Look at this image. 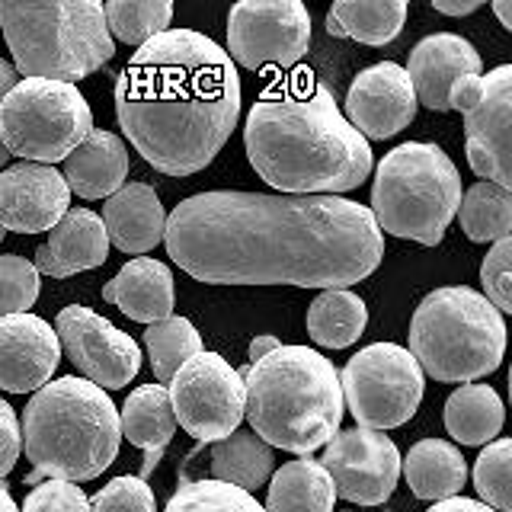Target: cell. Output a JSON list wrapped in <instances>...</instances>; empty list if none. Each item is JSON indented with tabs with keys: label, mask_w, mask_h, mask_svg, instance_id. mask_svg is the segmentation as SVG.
Masks as SVG:
<instances>
[{
	"label": "cell",
	"mask_w": 512,
	"mask_h": 512,
	"mask_svg": "<svg viewBox=\"0 0 512 512\" xmlns=\"http://www.w3.org/2000/svg\"><path fill=\"white\" fill-rule=\"evenodd\" d=\"M167 253L205 285L346 288L368 279L384 234L368 205L343 196H266L215 189L173 208Z\"/></svg>",
	"instance_id": "obj_1"
},
{
	"label": "cell",
	"mask_w": 512,
	"mask_h": 512,
	"mask_svg": "<svg viewBox=\"0 0 512 512\" xmlns=\"http://www.w3.org/2000/svg\"><path fill=\"white\" fill-rule=\"evenodd\" d=\"M116 116L132 148L167 176L205 170L240 119V77L202 32L164 29L116 80Z\"/></svg>",
	"instance_id": "obj_2"
},
{
	"label": "cell",
	"mask_w": 512,
	"mask_h": 512,
	"mask_svg": "<svg viewBox=\"0 0 512 512\" xmlns=\"http://www.w3.org/2000/svg\"><path fill=\"white\" fill-rule=\"evenodd\" d=\"M244 144L253 170L282 196H340L372 173V148L314 71L276 77L253 103Z\"/></svg>",
	"instance_id": "obj_3"
},
{
	"label": "cell",
	"mask_w": 512,
	"mask_h": 512,
	"mask_svg": "<svg viewBox=\"0 0 512 512\" xmlns=\"http://www.w3.org/2000/svg\"><path fill=\"white\" fill-rule=\"evenodd\" d=\"M244 416L269 448L311 455L343 423L340 372L308 346H279L250 362L244 375Z\"/></svg>",
	"instance_id": "obj_4"
},
{
	"label": "cell",
	"mask_w": 512,
	"mask_h": 512,
	"mask_svg": "<svg viewBox=\"0 0 512 512\" xmlns=\"http://www.w3.org/2000/svg\"><path fill=\"white\" fill-rule=\"evenodd\" d=\"M23 448L32 471L52 480H93L119 455V410L87 378H58L32 394L23 413Z\"/></svg>",
	"instance_id": "obj_5"
},
{
	"label": "cell",
	"mask_w": 512,
	"mask_h": 512,
	"mask_svg": "<svg viewBox=\"0 0 512 512\" xmlns=\"http://www.w3.org/2000/svg\"><path fill=\"white\" fill-rule=\"evenodd\" d=\"M0 29L16 74L74 84L116 55L96 0H0Z\"/></svg>",
	"instance_id": "obj_6"
},
{
	"label": "cell",
	"mask_w": 512,
	"mask_h": 512,
	"mask_svg": "<svg viewBox=\"0 0 512 512\" xmlns=\"http://www.w3.org/2000/svg\"><path fill=\"white\" fill-rule=\"evenodd\" d=\"M407 352L423 375L448 384H471L496 372L503 362V314L468 285L436 288L413 311Z\"/></svg>",
	"instance_id": "obj_7"
},
{
	"label": "cell",
	"mask_w": 512,
	"mask_h": 512,
	"mask_svg": "<svg viewBox=\"0 0 512 512\" xmlns=\"http://www.w3.org/2000/svg\"><path fill=\"white\" fill-rule=\"evenodd\" d=\"M461 205V176L439 144L407 141L384 154L372 186V218L381 234L436 247Z\"/></svg>",
	"instance_id": "obj_8"
},
{
	"label": "cell",
	"mask_w": 512,
	"mask_h": 512,
	"mask_svg": "<svg viewBox=\"0 0 512 512\" xmlns=\"http://www.w3.org/2000/svg\"><path fill=\"white\" fill-rule=\"evenodd\" d=\"M93 132V112L74 84L23 77L0 103V138L13 157L48 164L68 157Z\"/></svg>",
	"instance_id": "obj_9"
},
{
	"label": "cell",
	"mask_w": 512,
	"mask_h": 512,
	"mask_svg": "<svg viewBox=\"0 0 512 512\" xmlns=\"http://www.w3.org/2000/svg\"><path fill=\"white\" fill-rule=\"evenodd\" d=\"M426 375L397 343H372L359 349L340 372L343 407L362 429H397L423 400Z\"/></svg>",
	"instance_id": "obj_10"
},
{
	"label": "cell",
	"mask_w": 512,
	"mask_h": 512,
	"mask_svg": "<svg viewBox=\"0 0 512 512\" xmlns=\"http://www.w3.org/2000/svg\"><path fill=\"white\" fill-rule=\"evenodd\" d=\"M448 109L464 112V151L484 183L512 189V68L461 77L448 90Z\"/></svg>",
	"instance_id": "obj_11"
},
{
	"label": "cell",
	"mask_w": 512,
	"mask_h": 512,
	"mask_svg": "<svg viewBox=\"0 0 512 512\" xmlns=\"http://www.w3.org/2000/svg\"><path fill=\"white\" fill-rule=\"evenodd\" d=\"M311 45V13L301 0H240L228 13V58L247 71L292 68Z\"/></svg>",
	"instance_id": "obj_12"
},
{
	"label": "cell",
	"mask_w": 512,
	"mask_h": 512,
	"mask_svg": "<svg viewBox=\"0 0 512 512\" xmlns=\"http://www.w3.org/2000/svg\"><path fill=\"white\" fill-rule=\"evenodd\" d=\"M173 416L199 442H218L244 420V378L218 352H199L167 384Z\"/></svg>",
	"instance_id": "obj_13"
},
{
	"label": "cell",
	"mask_w": 512,
	"mask_h": 512,
	"mask_svg": "<svg viewBox=\"0 0 512 512\" xmlns=\"http://www.w3.org/2000/svg\"><path fill=\"white\" fill-rule=\"evenodd\" d=\"M55 336L77 372L96 388H125L141 368V349L132 336L84 304H71L58 314Z\"/></svg>",
	"instance_id": "obj_14"
},
{
	"label": "cell",
	"mask_w": 512,
	"mask_h": 512,
	"mask_svg": "<svg viewBox=\"0 0 512 512\" xmlns=\"http://www.w3.org/2000/svg\"><path fill=\"white\" fill-rule=\"evenodd\" d=\"M324 471L336 496L359 506H381L397 487L400 452L378 429H343L324 448Z\"/></svg>",
	"instance_id": "obj_15"
},
{
	"label": "cell",
	"mask_w": 512,
	"mask_h": 512,
	"mask_svg": "<svg viewBox=\"0 0 512 512\" xmlns=\"http://www.w3.org/2000/svg\"><path fill=\"white\" fill-rule=\"evenodd\" d=\"M416 119V93L407 71L394 61H381L359 71L346 93V122L368 138H394Z\"/></svg>",
	"instance_id": "obj_16"
},
{
	"label": "cell",
	"mask_w": 512,
	"mask_h": 512,
	"mask_svg": "<svg viewBox=\"0 0 512 512\" xmlns=\"http://www.w3.org/2000/svg\"><path fill=\"white\" fill-rule=\"evenodd\" d=\"M71 189L48 164H13L0 173V228L16 234L52 231L68 215Z\"/></svg>",
	"instance_id": "obj_17"
},
{
	"label": "cell",
	"mask_w": 512,
	"mask_h": 512,
	"mask_svg": "<svg viewBox=\"0 0 512 512\" xmlns=\"http://www.w3.org/2000/svg\"><path fill=\"white\" fill-rule=\"evenodd\" d=\"M61 362L52 324L36 314L0 317V388L10 394L39 391Z\"/></svg>",
	"instance_id": "obj_18"
},
{
	"label": "cell",
	"mask_w": 512,
	"mask_h": 512,
	"mask_svg": "<svg viewBox=\"0 0 512 512\" xmlns=\"http://www.w3.org/2000/svg\"><path fill=\"white\" fill-rule=\"evenodd\" d=\"M416 100L423 106L448 112V90H452L461 77H480L484 61H480L477 48L455 36V32H436L416 42L410 52V68H404Z\"/></svg>",
	"instance_id": "obj_19"
},
{
	"label": "cell",
	"mask_w": 512,
	"mask_h": 512,
	"mask_svg": "<svg viewBox=\"0 0 512 512\" xmlns=\"http://www.w3.org/2000/svg\"><path fill=\"white\" fill-rule=\"evenodd\" d=\"M109 260V237L103 228V218L93 215L90 208H68L52 237L36 250V272L52 279H68L77 272L96 269Z\"/></svg>",
	"instance_id": "obj_20"
},
{
	"label": "cell",
	"mask_w": 512,
	"mask_h": 512,
	"mask_svg": "<svg viewBox=\"0 0 512 512\" xmlns=\"http://www.w3.org/2000/svg\"><path fill=\"white\" fill-rule=\"evenodd\" d=\"M103 228L106 237L122 253H148L164 240L167 212L160 196L148 183H128L112 192L103 205Z\"/></svg>",
	"instance_id": "obj_21"
},
{
	"label": "cell",
	"mask_w": 512,
	"mask_h": 512,
	"mask_svg": "<svg viewBox=\"0 0 512 512\" xmlns=\"http://www.w3.org/2000/svg\"><path fill=\"white\" fill-rule=\"evenodd\" d=\"M64 183L80 199H109L112 192L125 186L128 176V148L119 135L112 132H93L64 157Z\"/></svg>",
	"instance_id": "obj_22"
},
{
	"label": "cell",
	"mask_w": 512,
	"mask_h": 512,
	"mask_svg": "<svg viewBox=\"0 0 512 512\" xmlns=\"http://www.w3.org/2000/svg\"><path fill=\"white\" fill-rule=\"evenodd\" d=\"M103 298L138 324L151 327L173 314V276L160 260L138 256L106 282Z\"/></svg>",
	"instance_id": "obj_23"
},
{
	"label": "cell",
	"mask_w": 512,
	"mask_h": 512,
	"mask_svg": "<svg viewBox=\"0 0 512 512\" xmlns=\"http://www.w3.org/2000/svg\"><path fill=\"white\" fill-rule=\"evenodd\" d=\"M400 471H404L413 496L432 500V503L452 500L464 487V480H468L464 455L452 442H442V439L416 442L407 452V458H400Z\"/></svg>",
	"instance_id": "obj_24"
},
{
	"label": "cell",
	"mask_w": 512,
	"mask_h": 512,
	"mask_svg": "<svg viewBox=\"0 0 512 512\" xmlns=\"http://www.w3.org/2000/svg\"><path fill=\"white\" fill-rule=\"evenodd\" d=\"M119 429L122 436L148 452V471L157 464V455L164 452L167 442L176 432V416L170 404L167 384H141L119 410Z\"/></svg>",
	"instance_id": "obj_25"
},
{
	"label": "cell",
	"mask_w": 512,
	"mask_h": 512,
	"mask_svg": "<svg viewBox=\"0 0 512 512\" xmlns=\"http://www.w3.org/2000/svg\"><path fill=\"white\" fill-rule=\"evenodd\" d=\"M404 0H336L327 13V32L362 45H388L407 23Z\"/></svg>",
	"instance_id": "obj_26"
},
{
	"label": "cell",
	"mask_w": 512,
	"mask_h": 512,
	"mask_svg": "<svg viewBox=\"0 0 512 512\" xmlns=\"http://www.w3.org/2000/svg\"><path fill=\"white\" fill-rule=\"evenodd\" d=\"M333 480L324 464L301 455L272 474L266 512H333Z\"/></svg>",
	"instance_id": "obj_27"
},
{
	"label": "cell",
	"mask_w": 512,
	"mask_h": 512,
	"mask_svg": "<svg viewBox=\"0 0 512 512\" xmlns=\"http://www.w3.org/2000/svg\"><path fill=\"white\" fill-rule=\"evenodd\" d=\"M506 420L503 400L490 384H461L445 400V429L461 445H490Z\"/></svg>",
	"instance_id": "obj_28"
},
{
	"label": "cell",
	"mask_w": 512,
	"mask_h": 512,
	"mask_svg": "<svg viewBox=\"0 0 512 512\" xmlns=\"http://www.w3.org/2000/svg\"><path fill=\"white\" fill-rule=\"evenodd\" d=\"M212 474L221 484L250 493L272 474V448L253 429H234L212 448Z\"/></svg>",
	"instance_id": "obj_29"
},
{
	"label": "cell",
	"mask_w": 512,
	"mask_h": 512,
	"mask_svg": "<svg viewBox=\"0 0 512 512\" xmlns=\"http://www.w3.org/2000/svg\"><path fill=\"white\" fill-rule=\"evenodd\" d=\"M368 324L365 301L349 288H327L308 308V333L324 349H346L362 336Z\"/></svg>",
	"instance_id": "obj_30"
},
{
	"label": "cell",
	"mask_w": 512,
	"mask_h": 512,
	"mask_svg": "<svg viewBox=\"0 0 512 512\" xmlns=\"http://www.w3.org/2000/svg\"><path fill=\"white\" fill-rule=\"evenodd\" d=\"M461 231L474 244H496L512 234V192L496 183H474L458 205Z\"/></svg>",
	"instance_id": "obj_31"
},
{
	"label": "cell",
	"mask_w": 512,
	"mask_h": 512,
	"mask_svg": "<svg viewBox=\"0 0 512 512\" xmlns=\"http://www.w3.org/2000/svg\"><path fill=\"white\" fill-rule=\"evenodd\" d=\"M144 349L151 356V368L160 384H170V378L180 372L183 362L202 352V336L186 317H167L157 320L144 330Z\"/></svg>",
	"instance_id": "obj_32"
},
{
	"label": "cell",
	"mask_w": 512,
	"mask_h": 512,
	"mask_svg": "<svg viewBox=\"0 0 512 512\" xmlns=\"http://www.w3.org/2000/svg\"><path fill=\"white\" fill-rule=\"evenodd\" d=\"M103 16L109 36L141 48L170 26L173 4L170 0H109L103 4Z\"/></svg>",
	"instance_id": "obj_33"
},
{
	"label": "cell",
	"mask_w": 512,
	"mask_h": 512,
	"mask_svg": "<svg viewBox=\"0 0 512 512\" xmlns=\"http://www.w3.org/2000/svg\"><path fill=\"white\" fill-rule=\"evenodd\" d=\"M164 512H266L250 493L221 480H186Z\"/></svg>",
	"instance_id": "obj_34"
},
{
	"label": "cell",
	"mask_w": 512,
	"mask_h": 512,
	"mask_svg": "<svg viewBox=\"0 0 512 512\" xmlns=\"http://www.w3.org/2000/svg\"><path fill=\"white\" fill-rule=\"evenodd\" d=\"M474 487L493 512L512 509V442L493 439L474 464Z\"/></svg>",
	"instance_id": "obj_35"
},
{
	"label": "cell",
	"mask_w": 512,
	"mask_h": 512,
	"mask_svg": "<svg viewBox=\"0 0 512 512\" xmlns=\"http://www.w3.org/2000/svg\"><path fill=\"white\" fill-rule=\"evenodd\" d=\"M39 298V272L26 256H0V317L29 314Z\"/></svg>",
	"instance_id": "obj_36"
},
{
	"label": "cell",
	"mask_w": 512,
	"mask_h": 512,
	"mask_svg": "<svg viewBox=\"0 0 512 512\" xmlns=\"http://www.w3.org/2000/svg\"><path fill=\"white\" fill-rule=\"evenodd\" d=\"M90 512H157V500L144 477H116L90 500Z\"/></svg>",
	"instance_id": "obj_37"
},
{
	"label": "cell",
	"mask_w": 512,
	"mask_h": 512,
	"mask_svg": "<svg viewBox=\"0 0 512 512\" xmlns=\"http://www.w3.org/2000/svg\"><path fill=\"white\" fill-rule=\"evenodd\" d=\"M480 282H484V298L496 311H512V240H496L487 253L484 266H480Z\"/></svg>",
	"instance_id": "obj_38"
},
{
	"label": "cell",
	"mask_w": 512,
	"mask_h": 512,
	"mask_svg": "<svg viewBox=\"0 0 512 512\" xmlns=\"http://www.w3.org/2000/svg\"><path fill=\"white\" fill-rule=\"evenodd\" d=\"M20 512H90L87 493L71 480H42L29 490Z\"/></svg>",
	"instance_id": "obj_39"
},
{
	"label": "cell",
	"mask_w": 512,
	"mask_h": 512,
	"mask_svg": "<svg viewBox=\"0 0 512 512\" xmlns=\"http://www.w3.org/2000/svg\"><path fill=\"white\" fill-rule=\"evenodd\" d=\"M20 452H23L20 420H16V413L7 400H0V477H7L13 471Z\"/></svg>",
	"instance_id": "obj_40"
},
{
	"label": "cell",
	"mask_w": 512,
	"mask_h": 512,
	"mask_svg": "<svg viewBox=\"0 0 512 512\" xmlns=\"http://www.w3.org/2000/svg\"><path fill=\"white\" fill-rule=\"evenodd\" d=\"M429 512H493L487 503L477 500H464V496H452V500H439Z\"/></svg>",
	"instance_id": "obj_41"
},
{
	"label": "cell",
	"mask_w": 512,
	"mask_h": 512,
	"mask_svg": "<svg viewBox=\"0 0 512 512\" xmlns=\"http://www.w3.org/2000/svg\"><path fill=\"white\" fill-rule=\"evenodd\" d=\"M432 10L445 13V16H468L480 10V0H468V4H445V0H432Z\"/></svg>",
	"instance_id": "obj_42"
},
{
	"label": "cell",
	"mask_w": 512,
	"mask_h": 512,
	"mask_svg": "<svg viewBox=\"0 0 512 512\" xmlns=\"http://www.w3.org/2000/svg\"><path fill=\"white\" fill-rule=\"evenodd\" d=\"M16 84H20V74H16V68H13L10 61L0 58V103L7 100V93H10Z\"/></svg>",
	"instance_id": "obj_43"
},
{
	"label": "cell",
	"mask_w": 512,
	"mask_h": 512,
	"mask_svg": "<svg viewBox=\"0 0 512 512\" xmlns=\"http://www.w3.org/2000/svg\"><path fill=\"white\" fill-rule=\"evenodd\" d=\"M282 343L276 340V336H256V340L250 343V362H256V359H263L266 352H272V349H279Z\"/></svg>",
	"instance_id": "obj_44"
},
{
	"label": "cell",
	"mask_w": 512,
	"mask_h": 512,
	"mask_svg": "<svg viewBox=\"0 0 512 512\" xmlns=\"http://www.w3.org/2000/svg\"><path fill=\"white\" fill-rule=\"evenodd\" d=\"M0 512H20V506L13 503V496L4 484H0Z\"/></svg>",
	"instance_id": "obj_45"
},
{
	"label": "cell",
	"mask_w": 512,
	"mask_h": 512,
	"mask_svg": "<svg viewBox=\"0 0 512 512\" xmlns=\"http://www.w3.org/2000/svg\"><path fill=\"white\" fill-rule=\"evenodd\" d=\"M493 13L500 16V23H503L506 29H512V7H509V4H493Z\"/></svg>",
	"instance_id": "obj_46"
},
{
	"label": "cell",
	"mask_w": 512,
	"mask_h": 512,
	"mask_svg": "<svg viewBox=\"0 0 512 512\" xmlns=\"http://www.w3.org/2000/svg\"><path fill=\"white\" fill-rule=\"evenodd\" d=\"M7 148H4V138H0V170H4V164H7Z\"/></svg>",
	"instance_id": "obj_47"
},
{
	"label": "cell",
	"mask_w": 512,
	"mask_h": 512,
	"mask_svg": "<svg viewBox=\"0 0 512 512\" xmlns=\"http://www.w3.org/2000/svg\"><path fill=\"white\" fill-rule=\"evenodd\" d=\"M0 240H4V228H0Z\"/></svg>",
	"instance_id": "obj_48"
}]
</instances>
